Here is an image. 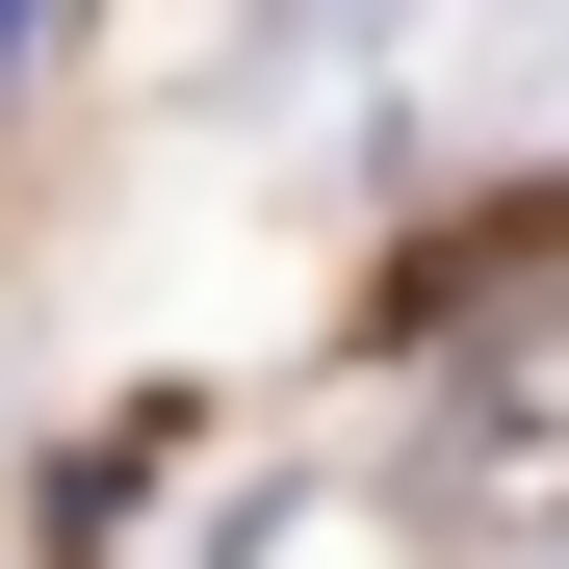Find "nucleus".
Returning <instances> with one entry per match:
<instances>
[{"instance_id":"nucleus-1","label":"nucleus","mask_w":569,"mask_h":569,"mask_svg":"<svg viewBox=\"0 0 569 569\" xmlns=\"http://www.w3.org/2000/svg\"><path fill=\"white\" fill-rule=\"evenodd\" d=\"M415 518H466V543H569V337H518V362H440Z\"/></svg>"},{"instance_id":"nucleus-2","label":"nucleus","mask_w":569,"mask_h":569,"mask_svg":"<svg viewBox=\"0 0 569 569\" xmlns=\"http://www.w3.org/2000/svg\"><path fill=\"white\" fill-rule=\"evenodd\" d=\"M27 52H52V0H0V78H27Z\"/></svg>"}]
</instances>
